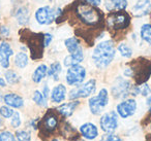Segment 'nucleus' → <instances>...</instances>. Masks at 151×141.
Here are the masks:
<instances>
[{
	"label": "nucleus",
	"instance_id": "f257e3e1",
	"mask_svg": "<svg viewBox=\"0 0 151 141\" xmlns=\"http://www.w3.org/2000/svg\"><path fill=\"white\" fill-rule=\"evenodd\" d=\"M76 18L82 24L88 27H99L103 25L104 14L88 3L86 0H76L73 4Z\"/></svg>",
	"mask_w": 151,
	"mask_h": 141
},
{
	"label": "nucleus",
	"instance_id": "f03ea898",
	"mask_svg": "<svg viewBox=\"0 0 151 141\" xmlns=\"http://www.w3.org/2000/svg\"><path fill=\"white\" fill-rule=\"evenodd\" d=\"M116 48L112 40H105L97 44L92 52L91 59L93 64L99 69H105L115 58Z\"/></svg>",
	"mask_w": 151,
	"mask_h": 141
},
{
	"label": "nucleus",
	"instance_id": "7ed1b4c3",
	"mask_svg": "<svg viewBox=\"0 0 151 141\" xmlns=\"http://www.w3.org/2000/svg\"><path fill=\"white\" fill-rule=\"evenodd\" d=\"M21 39L25 42L30 51L32 60H40L44 56L45 48V34L33 33L27 29H23L20 31Z\"/></svg>",
	"mask_w": 151,
	"mask_h": 141
},
{
	"label": "nucleus",
	"instance_id": "20e7f679",
	"mask_svg": "<svg viewBox=\"0 0 151 141\" xmlns=\"http://www.w3.org/2000/svg\"><path fill=\"white\" fill-rule=\"evenodd\" d=\"M128 68L137 85L145 83L151 76V59L139 58L132 61Z\"/></svg>",
	"mask_w": 151,
	"mask_h": 141
},
{
	"label": "nucleus",
	"instance_id": "39448f33",
	"mask_svg": "<svg viewBox=\"0 0 151 141\" xmlns=\"http://www.w3.org/2000/svg\"><path fill=\"white\" fill-rule=\"evenodd\" d=\"M132 18L125 11L110 13L106 19L108 29L113 32H119L129 27Z\"/></svg>",
	"mask_w": 151,
	"mask_h": 141
},
{
	"label": "nucleus",
	"instance_id": "423d86ee",
	"mask_svg": "<svg viewBox=\"0 0 151 141\" xmlns=\"http://www.w3.org/2000/svg\"><path fill=\"white\" fill-rule=\"evenodd\" d=\"M63 15V11L60 9H52L50 6L40 7L35 11V20L40 25H50L55 20Z\"/></svg>",
	"mask_w": 151,
	"mask_h": 141
},
{
	"label": "nucleus",
	"instance_id": "0eeeda50",
	"mask_svg": "<svg viewBox=\"0 0 151 141\" xmlns=\"http://www.w3.org/2000/svg\"><path fill=\"white\" fill-rule=\"evenodd\" d=\"M59 125V118L54 110H49L47 111V113L44 115L42 120H40V122H38L37 129H40V131L45 135V136H49L51 135V133H53Z\"/></svg>",
	"mask_w": 151,
	"mask_h": 141
},
{
	"label": "nucleus",
	"instance_id": "6e6552de",
	"mask_svg": "<svg viewBox=\"0 0 151 141\" xmlns=\"http://www.w3.org/2000/svg\"><path fill=\"white\" fill-rule=\"evenodd\" d=\"M89 109L94 115H99L106 106L109 104V93L106 89H101L96 96L89 99Z\"/></svg>",
	"mask_w": 151,
	"mask_h": 141
},
{
	"label": "nucleus",
	"instance_id": "1a4fd4ad",
	"mask_svg": "<svg viewBox=\"0 0 151 141\" xmlns=\"http://www.w3.org/2000/svg\"><path fill=\"white\" fill-rule=\"evenodd\" d=\"M132 83L129 80L123 78L121 76H118L113 83L111 89V93L114 98L116 99H125L130 94L132 91Z\"/></svg>",
	"mask_w": 151,
	"mask_h": 141
},
{
	"label": "nucleus",
	"instance_id": "9d476101",
	"mask_svg": "<svg viewBox=\"0 0 151 141\" xmlns=\"http://www.w3.org/2000/svg\"><path fill=\"white\" fill-rule=\"evenodd\" d=\"M95 89H96V81H95V79H90L87 83L71 90L68 94V97L71 100H77L80 99V98H87L94 93Z\"/></svg>",
	"mask_w": 151,
	"mask_h": 141
},
{
	"label": "nucleus",
	"instance_id": "9b49d317",
	"mask_svg": "<svg viewBox=\"0 0 151 141\" xmlns=\"http://www.w3.org/2000/svg\"><path fill=\"white\" fill-rule=\"evenodd\" d=\"M85 77H86V69L82 65L77 64L68 67L65 79H66L67 85H79L84 81Z\"/></svg>",
	"mask_w": 151,
	"mask_h": 141
},
{
	"label": "nucleus",
	"instance_id": "f8f14e48",
	"mask_svg": "<svg viewBox=\"0 0 151 141\" xmlns=\"http://www.w3.org/2000/svg\"><path fill=\"white\" fill-rule=\"evenodd\" d=\"M101 128L104 132L112 134L118 128V114L115 111H109L103 114L99 120Z\"/></svg>",
	"mask_w": 151,
	"mask_h": 141
},
{
	"label": "nucleus",
	"instance_id": "ddd939ff",
	"mask_svg": "<svg viewBox=\"0 0 151 141\" xmlns=\"http://www.w3.org/2000/svg\"><path fill=\"white\" fill-rule=\"evenodd\" d=\"M137 110V101L134 99H125L117 105V113L122 118L134 115Z\"/></svg>",
	"mask_w": 151,
	"mask_h": 141
},
{
	"label": "nucleus",
	"instance_id": "4468645a",
	"mask_svg": "<svg viewBox=\"0 0 151 141\" xmlns=\"http://www.w3.org/2000/svg\"><path fill=\"white\" fill-rule=\"evenodd\" d=\"M151 11L150 0H138L132 7V13L134 17L142 18L149 15Z\"/></svg>",
	"mask_w": 151,
	"mask_h": 141
},
{
	"label": "nucleus",
	"instance_id": "2eb2a0df",
	"mask_svg": "<svg viewBox=\"0 0 151 141\" xmlns=\"http://www.w3.org/2000/svg\"><path fill=\"white\" fill-rule=\"evenodd\" d=\"M14 52L9 43L2 41L0 43V65L3 68H9V58L13 56Z\"/></svg>",
	"mask_w": 151,
	"mask_h": 141
},
{
	"label": "nucleus",
	"instance_id": "dca6fc26",
	"mask_svg": "<svg viewBox=\"0 0 151 141\" xmlns=\"http://www.w3.org/2000/svg\"><path fill=\"white\" fill-rule=\"evenodd\" d=\"M80 133L85 139H88V140H93L99 136V130L92 122H86L82 125L80 128Z\"/></svg>",
	"mask_w": 151,
	"mask_h": 141
},
{
	"label": "nucleus",
	"instance_id": "f3484780",
	"mask_svg": "<svg viewBox=\"0 0 151 141\" xmlns=\"http://www.w3.org/2000/svg\"><path fill=\"white\" fill-rule=\"evenodd\" d=\"M127 7V0H106L105 9L109 13L124 11Z\"/></svg>",
	"mask_w": 151,
	"mask_h": 141
},
{
	"label": "nucleus",
	"instance_id": "a211bd4d",
	"mask_svg": "<svg viewBox=\"0 0 151 141\" xmlns=\"http://www.w3.org/2000/svg\"><path fill=\"white\" fill-rule=\"evenodd\" d=\"M80 104L79 101H70L67 102V103H64L62 105H60L59 107L56 108V110L59 112V114L64 118H69V116L73 115V111L76 110V108L78 107V105Z\"/></svg>",
	"mask_w": 151,
	"mask_h": 141
},
{
	"label": "nucleus",
	"instance_id": "6ab92c4d",
	"mask_svg": "<svg viewBox=\"0 0 151 141\" xmlns=\"http://www.w3.org/2000/svg\"><path fill=\"white\" fill-rule=\"evenodd\" d=\"M64 44L68 51L69 55H79L83 54V48L80 44V41L77 37H69L65 39Z\"/></svg>",
	"mask_w": 151,
	"mask_h": 141
},
{
	"label": "nucleus",
	"instance_id": "aec40b11",
	"mask_svg": "<svg viewBox=\"0 0 151 141\" xmlns=\"http://www.w3.org/2000/svg\"><path fill=\"white\" fill-rule=\"evenodd\" d=\"M3 101L5 102L7 106L14 108H21L24 106V100L21 96L17 95V94H6L3 97Z\"/></svg>",
	"mask_w": 151,
	"mask_h": 141
},
{
	"label": "nucleus",
	"instance_id": "412c9836",
	"mask_svg": "<svg viewBox=\"0 0 151 141\" xmlns=\"http://www.w3.org/2000/svg\"><path fill=\"white\" fill-rule=\"evenodd\" d=\"M66 97V88L64 85H57L51 93V100L54 103H61Z\"/></svg>",
	"mask_w": 151,
	"mask_h": 141
},
{
	"label": "nucleus",
	"instance_id": "4be33fe9",
	"mask_svg": "<svg viewBox=\"0 0 151 141\" xmlns=\"http://www.w3.org/2000/svg\"><path fill=\"white\" fill-rule=\"evenodd\" d=\"M15 17L17 19V22L22 26H26L29 23V9L26 6H20L18 7V9L16 11Z\"/></svg>",
	"mask_w": 151,
	"mask_h": 141
},
{
	"label": "nucleus",
	"instance_id": "5701e85b",
	"mask_svg": "<svg viewBox=\"0 0 151 141\" xmlns=\"http://www.w3.org/2000/svg\"><path fill=\"white\" fill-rule=\"evenodd\" d=\"M130 94L134 96L141 95V96H143V97H148L149 95H151V89L146 83H142V85H136L132 87Z\"/></svg>",
	"mask_w": 151,
	"mask_h": 141
},
{
	"label": "nucleus",
	"instance_id": "b1692460",
	"mask_svg": "<svg viewBox=\"0 0 151 141\" xmlns=\"http://www.w3.org/2000/svg\"><path fill=\"white\" fill-rule=\"evenodd\" d=\"M47 73H48V67L45 64L40 65V66L34 70L33 74H32V80L36 83H40V81L46 77Z\"/></svg>",
	"mask_w": 151,
	"mask_h": 141
},
{
	"label": "nucleus",
	"instance_id": "393cba45",
	"mask_svg": "<svg viewBox=\"0 0 151 141\" xmlns=\"http://www.w3.org/2000/svg\"><path fill=\"white\" fill-rule=\"evenodd\" d=\"M61 71H62V67H61L60 63L54 62L51 64L50 68L48 69V73L47 74L49 75V77H51L55 81H57L59 79V75H60Z\"/></svg>",
	"mask_w": 151,
	"mask_h": 141
},
{
	"label": "nucleus",
	"instance_id": "a878e982",
	"mask_svg": "<svg viewBox=\"0 0 151 141\" xmlns=\"http://www.w3.org/2000/svg\"><path fill=\"white\" fill-rule=\"evenodd\" d=\"M140 36L145 42L151 44V24H144L140 30Z\"/></svg>",
	"mask_w": 151,
	"mask_h": 141
},
{
	"label": "nucleus",
	"instance_id": "bb28decb",
	"mask_svg": "<svg viewBox=\"0 0 151 141\" xmlns=\"http://www.w3.org/2000/svg\"><path fill=\"white\" fill-rule=\"evenodd\" d=\"M61 130H62L63 136H64L65 138L70 139V140L71 139H75V138L78 139V133H77V130H75V129H73L69 124H67V122H65L64 126L62 127Z\"/></svg>",
	"mask_w": 151,
	"mask_h": 141
},
{
	"label": "nucleus",
	"instance_id": "cd10ccee",
	"mask_svg": "<svg viewBox=\"0 0 151 141\" xmlns=\"http://www.w3.org/2000/svg\"><path fill=\"white\" fill-rule=\"evenodd\" d=\"M15 65L18 67V68H25L28 65V56L25 54V53H18L15 57Z\"/></svg>",
	"mask_w": 151,
	"mask_h": 141
},
{
	"label": "nucleus",
	"instance_id": "c85d7f7f",
	"mask_svg": "<svg viewBox=\"0 0 151 141\" xmlns=\"http://www.w3.org/2000/svg\"><path fill=\"white\" fill-rule=\"evenodd\" d=\"M118 52L120 53L122 57L124 58H130L132 56V50L130 48V46L126 43H120L118 46Z\"/></svg>",
	"mask_w": 151,
	"mask_h": 141
},
{
	"label": "nucleus",
	"instance_id": "c756f323",
	"mask_svg": "<svg viewBox=\"0 0 151 141\" xmlns=\"http://www.w3.org/2000/svg\"><path fill=\"white\" fill-rule=\"evenodd\" d=\"M33 101L35 102L38 106H40V107H47V99L45 98V96L42 95V93H40V91H34Z\"/></svg>",
	"mask_w": 151,
	"mask_h": 141
},
{
	"label": "nucleus",
	"instance_id": "7c9ffc66",
	"mask_svg": "<svg viewBox=\"0 0 151 141\" xmlns=\"http://www.w3.org/2000/svg\"><path fill=\"white\" fill-rule=\"evenodd\" d=\"M5 80H6L9 85H15V83H19L20 77L14 70H7L6 72H5Z\"/></svg>",
	"mask_w": 151,
	"mask_h": 141
},
{
	"label": "nucleus",
	"instance_id": "2f4dec72",
	"mask_svg": "<svg viewBox=\"0 0 151 141\" xmlns=\"http://www.w3.org/2000/svg\"><path fill=\"white\" fill-rule=\"evenodd\" d=\"M16 138L18 141H31V133L29 131H17L16 132Z\"/></svg>",
	"mask_w": 151,
	"mask_h": 141
},
{
	"label": "nucleus",
	"instance_id": "473e14b6",
	"mask_svg": "<svg viewBox=\"0 0 151 141\" xmlns=\"http://www.w3.org/2000/svg\"><path fill=\"white\" fill-rule=\"evenodd\" d=\"M0 141H17V138L9 131H3L0 133Z\"/></svg>",
	"mask_w": 151,
	"mask_h": 141
},
{
	"label": "nucleus",
	"instance_id": "72a5a7b5",
	"mask_svg": "<svg viewBox=\"0 0 151 141\" xmlns=\"http://www.w3.org/2000/svg\"><path fill=\"white\" fill-rule=\"evenodd\" d=\"M14 112L15 111H14L11 107H9V106H1V107H0V115L4 118H12Z\"/></svg>",
	"mask_w": 151,
	"mask_h": 141
},
{
	"label": "nucleus",
	"instance_id": "f704fd0d",
	"mask_svg": "<svg viewBox=\"0 0 151 141\" xmlns=\"http://www.w3.org/2000/svg\"><path fill=\"white\" fill-rule=\"evenodd\" d=\"M11 125L13 128H18L21 126V115L19 112H14L13 116H12Z\"/></svg>",
	"mask_w": 151,
	"mask_h": 141
},
{
	"label": "nucleus",
	"instance_id": "c9c22d12",
	"mask_svg": "<svg viewBox=\"0 0 151 141\" xmlns=\"http://www.w3.org/2000/svg\"><path fill=\"white\" fill-rule=\"evenodd\" d=\"M99 141H121L119 136L114 134H107L105 136L101 137V139Z\"/></svg>",
	"mask_w": 151,
	"mask_h": 141
},
{
	"label": "nucleus",
	"instance_id": "e433bc0d",
	"mask_svg": "<svg viewBox=\"0 0 151 141\" xmlns=\"http://www.w3.org/2000/svg\"><path fill=\"white\" fill-rule=\"evenodd\" d=\"M11 34V30L6 26H0V36L1 37H9Z\"/></svg>",
	"mask_w": 151,
	"mask_h": 141
},
{
	"label": "nucleus",
	"instance_id": "4c0bfd02",
	"mask_svg": "<svg viewBox=\"0 0 151 141\" xmlns=\"http://www.w3.org/2000/svg\"><path fill=\"white\" fill-rule=\"evenodd\" d=\"M52 39H53V35L50 33H46L45 34V46H48L49 44L52 42Z\"/></svg>",
	"mask_w": 151,
	"mask_h": 141
},
{
	"label": "nucleus",
	"instance_id": "58836bf2",
	"mask_svg": "<svg viewBox=\"0 0 151 141\" xmlns=\"http://www.w3.org/2000/svg\"><path fill=\"white\" fill-rule=\"evenodd\" d=\"M49 93H50V91H49L48 85H47V83H45L44 88H42V95L45 96V98H46V99L49 97Z\"/></svg>",
	"mask_w": 151,
	"mask_h": 141
},
{
	"label": "nucleus",
	"instance_id": "ea45409f",
	"mask_svg": "<svg viewBox=\"0 0 151 141\" xmlns=\"http://www.w3.org/2000/svg\"><path fill=\"white\" fill-rule=\"evenodd\" d=\"M87 2L90 3L91 5H93V6H99V5H101V0H86Z\"/></svg>",
	"mask_w": 151,
	"mask_h": 141
},
{
	"label": "nucleus",
	"instance_id": "a19ab883",
	"mask_svg": "<svg viewBox=\"0 0 151 141\" xmlns=\"http://www.w3.org/2000/svg\"><path fill=\"white\" fill-rule=\"evenodd\" d=\"M146 103H147V106H148V108H149V111L151 112V95H149L148 97H147Z\"/></svg>",
	"mask_w": 151,
	"mask_h": 141
},
{
	"label": "nucleus",
	"instance_id": "79ce46f5",
	"mask_svg": "<svg viewBox=\"0 0 151 141\" xmlns=\"http://www.w3.org/2000/svg\"><path fill=\"white\" fill-rule=\"evenodd\" d=\"M5 85H6V83H5V80L3 78H1V77H0V87H5Z\"/></svg>",
	"mask_w": 151,
	"mask_h": 141
},
{
	"label": "nucleus",
	"instance_id": "37998d69",
	"mask_svg": "<svg viewBox=\"0 0 151 141\" xmlns=\"http://www.w3.org/2000/svg\"><path fill=\"white\" fill-rule=\"evenodd\" d=\"M2 99H3V97H2V94L0 93V102H1V100H2Z\"/></svg>",
	"mask_w": 151,
	"mask_h": 141
},
{
	"label": "nucleus",
	"instance_id": "c03bdc74",
	"mask_svg": "<svg viewBox=\"0 0 151 141\" xmlns=\"http://www.w3.org/2000/svg\"><path fill=\"white\" fill-rule=\"evenodd\" d=\"M2 125V120H1V118H0V126Z\"/></svg>",
	"mask_w": 151,
	"mask_h": 141
},
{
	"label": "nucleus",
	"instance_id": "a18cd8bd",
	"mask_svg": "<svg viewBox=\"0 0 151 141\" xmlns=\"http://www.w3.org/2000/svg\"><path fill=\"white\" fill-rule=\"evenodd\" d=\"M52 141H59V140H58V139H53Z\"/></svg>",
	"mask_w": 151,
	"mask_h": 141
},
{
	"label": "nucleus",
	"instance_id": "49530a36",
	"mask_svg": "<svg viewBox=\"0 0 151 141\" xmlns=\"http://www.w3.org/2000/svg\"><path fill=\"white\" fill-rule=\"evenodd\" d=\"M76 141H78V140H76Z\"/></svg>",
	"mask_w": 151,
	"mask_h": 141
}]
</instances>
